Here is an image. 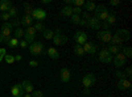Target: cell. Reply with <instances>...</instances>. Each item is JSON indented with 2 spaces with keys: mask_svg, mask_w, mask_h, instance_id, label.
Returning <instances> with one entry per match:
<instances>
[{
  "mask_svg": "<svg viewBox=\"0 0 132 97\" xmlns=\"http://www.w3.org/2000/svg\"><path fill=\"white\" fill-rule=\"evenodd\" d=\"M66 42H68V37L63 36L61 33V30L57 29V30H54V37H53V44L56 45V46H63Z\"/></svg>",
  "mask_w": 132,
  "mask_h": 97,
  "instance_id": "cell-1",
  "label": "cell"
},
{
  "mask_svg": "<svg viewBox=\"0 0 132 97\" xmlns=\"http://www.w3.org/2000/svg\"><path fill=\"white\" fill-rule=\"evenodd\" d=\"M29 51L32 55H41V54H44V45L41 44V42H32V44L29 45Z\"/></svg>",
  "mask_w": 132,
  "mask_h": 97,
  "instance_id": "cell-2",
  "label": "cell"
},
{
  "mask_svg": "<svg viewBox=\"0 0 132 97\" xmlns=\"http://www.w3.org/2000/svg\"><path fill=\"white\" fill-rule=\"evenodd\" d=\"M112 60H114V66L116 68H122L124 66V63H127V58L124 57L123 52H118L116 55L112 58Z\"/></svg>",
  "mask_w": 132,
  "mask_h": 97,
  "instance_id": "cell-3",
  "label": "cell"
},
{
  "mask_svg": "<svg viewBox=\"0 0 132 97\" xmlns=\"http://www.w3.org/2000/svg\"><path fill=\"white\" fill-rule=\"evenodd\" d=\"M96 37H98V39H101L102 42H104V44H110L111 37H112V33H111V30H99Z\"/></svg>",
  "mask_w": 132,
  "mask_h": 97,
  "instance_id": "cell-4",
  "label": "cell"
},
{
  "mask_svg": "<svg viewBox=\"0 0 132 97\" xmlns=\"http://www.w3.org/2000/svg\"><path fill=\"white\" fill-rule=\"evenodd\" d=\"M32 18L40 23V21L46 18V12L44 9H41V8H35V9H33V12H32Z\"/></svg>",
  "mask_w": 132,
  "mask_h": 97,
  "instance_id": "cell-5",
  "label": "cell"
},
{
  "mask_svg": "<svg viewBox=\"0 0 132 97\" xmlns=\"http://www.w3.org/2000/svg\"><path fill=\"white\" fill-rule=\"evenodd\" d=\"M95 75L94 73H87V75H85L83 76V79H82V84H83V88H90L91 85H94L95 84Z\"/></svg>",
  "mask_w": 132,
  "mask_h": 97,
  "instance_id": "cell-6",
  "label": "cell"
},
{
  "mask_svg": "<svg viewBox=\"0 0 132 97\" xmlns=\"http://www.w3.org/2000/svg\"><path fill=\"white\" fill-rule=\"evenodd\" d=\"M36 33H37V31L35 30L33 26L27 28V30H24V41L33 42V41H35V37H36Z\"/></svg>",
  "mask_w": 132,
  "mask_h": 97,
  "instance_id": "cell-7",
  "label": "cell"
},
{
  "mask_svg": "<svg viewBox=\"0 0 132 97\" xmlns=\"http://www.w3.org/2000/svg\"><path fill=\"white\" fill-rule=\"evenodd\" d=\"M60 78L62 83H69L71 80V72L68 67H62L60 71Z\"/></svg>",
  "mask_w": 132,
  "mask_h": 97,
  "instance_id": "cell-8",
  "label": "cell"
},
{
  "mask_svg": "<svg viewBox=\"0 0 132 97\" xmlns=\"http://www.w3.org/2000/svg\"><path fill=\"white\" fill-rule=\"evenodd\" d=\"M98 58H99V60H101L102 63H111L112 62V55L106 49H102V51L99 52Z\"/></svg>",
  "mask_w": 132,
  "mask_h": 97,
  "instance_id": "cell-9",
  "label": "cell"
},
{
  "mask_svg": "<svg viewBox=\"0 0 132 97\" xmlns=\"http://www.w3.org/2000/svg\"><path fill=\"white\" fill-rule=\"evenodd\" d=\"M86 26H89L90 29H94V30H101V28H102V23H101V21H99L98 18L91 17L89 21H86Z\"/></svg>",
  "mask_w": 132,
  "mask_h": 97,
  "instance_id": "cell-10",
  "label": "cell"
},
{
  "mask_svg": "<svg viewBox=\"0 0 132 97\" xmlns=\"http://www.w3.org/2000/svg\"><path fill=\"white\" fill-rule=\"evenodd\" d=\"M74 41L77 42V45H83L87 42V34L85 33V31H77V33L74 34Z\"/></svg>",
  "mask_w": 132,
  "mask_h": 97,
  "instance_id": "cell-11",
  "label": "cell"
},
{
  "mask_svg": "<svg viewBox=\"0 0 132 97\" xmlns=\"http://www.w3.org/2000/svg\"><path fill=\"white\" fill-rule=\"evenodd\" d=\"M11 94H12V97H24L25 92L21 87V84H15L11 89Z\"/></svg>",
  "mask_w": 132,
  "mask_h": 97,
  "instance_id": "cell-12",
  "label": "cell"
},
{
  "mask_svg": "<svg viewBox=\"0 0 132 97\" xmlns=\"http://www.w3.org/2000/svg\"><path fill=\"white\" fill-rule=\"evenodd\" d=\"M11 33H12V24L11 23H4L0 28V36L3 37H11Z\"/></svg>",
  "mask_w": 132,
  "mask_h": 97,
  "instance_id": "cell-13",
  "label": "cell"
},
{
  "mask_svg": "<svg viewBox=\"0 0 132 97\" xmlns=\"http://www.w3.org/2000/svg\"><path fill=\"white\" fill-rule=\"evenodd\" d=\"M118 88L120 91H129L131 87H132V84H131V80L129 79H123V80H119L118 81Z\"/></svg>",
  "mask_w": 132,
  "mask_h": 97,
  "instance_id": "cell-14",
  "label": "cell"
},
{
  "mask_svg": "<svg viewBox=\"0 0 132 97\" xmlns=\"http://www.w3.org/2000/svg\"><path fill=\"white\" fill-rule=\"evenodd\" d=\"M82 47H83L85 54H95L96 52V47H95V45L91 44V42H86V44L82 45Z\"/></svg>",
  "mask_w": 132,
  "mask_h": 97,
  "instance_id": "cell-15",
  "label": "cell"
},
{
  "mask_svg": "<svg viewBox=\"0 0 132 97\" xmlns=\"http://www.w3.org/2000/svg\"><path fill=\"white\" fill-rule=\"evenodd\" d=\"M115 34H116L120 39H122L123 42H126V41L129 39V31H128L127 29H119Z\"/></svg>",
  "mask_w": 132,
  "mask_h": 97,
  "instance_id": "cell-16",
  "label": "cell"
},
{
  "mask_svg": "<svg viewBox=\"0 0 132 97\" xmlns=\"http://www.w3.org/2000/svg\"><path fill=\"white\" fill-rule=\"evenodd\" d=\"M21 87H23L25 93H32L33 91H35V87H33V84L29 80H24L23 83H21Z\"/></svg>",
  "mask_w": 132,
  "mask_h": 97,
  "instance_id": "cell-17",
  "label": "cell"
},
{
  "mask_svg": "<svg viewBox=\"0 0 132 97\" xmlns=\"http://www.w3.org/2000/svg\"><path fill=\"white\" fill-rule=\"evenodd\" d=\"M60 13L63 16V17H70L73 15V7H69V5H65L61 8Z\"/></svg>",
  "mask_w": 132,
  "mask_h": 97,
  "instance_id": "cell-18",
  "label": "cell"
},
{
  "mask_svg": "<svg viewBox=\"0 0 132 97\" xmlns=\"http://www.w3.org/2000/svg\"><path fill=\"white\" fill-rule=\"evenodd\" d=\"M12 7V3L9 0H0V10L3 12H8V9Z\"/></svg>",
  "mask_w": 132,
  "mask_h": 97,
  "instance_id": "cell-19",
  "label": "cell"
},
{
  "mask_svg": "<svg viewBox=\"0 0 132 97\" xmlns=\"http://www.w3.org/2000/svg\"><path fill=\"white\" fill-rule=\"evenodd\" d=\"M48 55H49V58L50 59H58L60 58V52L57 51V49L56 47H49L48 49Z\"/></svg>",
  "mask_w": 132,
  "mask_h": 97,
  "instance_id": "cell-20",
  "label": "cell"
},
{
  "mask_svg": "<svg viewBox=\"0 0 132 97\" xmlns=\"http://www.w3.org/2000/svg\"><path fill=\"white\" fill-rule=\"evenodd\" d=\"M32 24H33V18H32V16L24 15L23 18H21V25H25L27 28H29V26H32Z\"/></svg>",
  "mask_w": 132,
  "mask_h": 97,
  "instance_id": "cell-21",
  "label": "cell"
},
{
  "mask_svg": "<svg viewBox=\"0 0 132 97\" xmlns=\"http://www.w3.org/2000/svg\"><path fill=\"white\" fill-rule=\"evenodd\" d=\"M85 9H86V12H91V10H95V8H96V4L94 3V2H85Z\"/></svg>",
  "mask_w": 132,
  "mask_h": 97,
  "instance_id": "cell-22",
  "label": "cell"
},
{
  "mask_svg": "<svg viewBox=\"0 0 132 97\" xmlns=\"http://www.w3.org/2000/svg\"><path fill=\"white\" fill-rule=\"evenodd\" d=\"M106 50H107L110 54H111V55H112V54H114V55H116L118 52H120V49H119V46H115V45H111V44L108 45V47H107Z\"/></svg>",
  "mask_w": 132,
  "mask_h": 97,
  "instance_id": "cell-23",
  "label": "cell"
},
{
  "mask_svg": "<svg viewBox=\"0 0 132 97\" xmlns=\"http://www.w3.org/2000/svg\"><path fill=\"white\" fill-rule=\"evenodd\" d=\"M42 36L45 39H53L54 37V30H50V29H45L42 31Z\"/></svg>",
  "mask_w": 132,
  "mask_h": 97,
  "instance_id": "cell-24",
  "label": "cell"
},
{
  "mask_svg": "<svg viewBox=\"0 0 132 97\" xmlns=\"http://www.w3.org/2000/svg\"><path fill=\"white\" fill-rule=\"evenodd\" d=\"M73 51L75 52V55H78V57H83L85 55V51H83V47L81 45H75L73 47Z\"/></svg>",
  "mask_w": 132,
  "mask_h": 97,
  "instance_id": "cell-25",
  "label": "cell"
},
{
  "mask_svg": "<svg viewBox=\"0 0 132 97\" xmlns=\"http://www.w3.org/2000/svg\"><path fill=\"white\" fill-rule=\"evenodd\" d=\"M108 15H110V12H108V10H104V12H102V13L96 15V16H95V18H98L99 21H101V23H102V21L104 23V21L107 20V17H108Z\"/></svg>",
  "mask_w": 132,
  "mask_h": 97,
  "instance_id": "cell-26",
  "label": "cell"
},
{
  "mask_svg": "<svg viewBox=\"0 0 132 97\" xmlns=\"http://www.w3.org/2000/svg\"><path fill=\"white\" fill-rule=\"evenodd\" d=\"M104 23H106V24H108L110 26H112V25L116 23V17H115V15H114V13H110V15H108V17H107V20L104 21Z\"/></svg>",
  "mask_w": 132,
  "mask_h": 97,
  "instance_id": "cell-27",
  "label": "cell"
},
{
  "mask_svg": "<svg viewBox=\"0 0 132 97\" xmlns=\"http://www.w3.org/2000/svg\"><path fill=\"white\" fill-rule=\"evenodd\" d=\"M21 37H24V30L20 29V28H17V29L13 31V38L19 39V38H21Z\"/></svg>",
  "mask_w": 132,
  "mask_h": 97,
  "instance_id": "cell-28",
  "label": "cell"
},
{
  "mask_svg": "<svg viewBox=\"0 0 132 97\" xmlns=\"http://www.w3.org/2000/svg\"><path fill=\"white\" fill-rule=\"evenodd\" d=\"M70 17H71V23H73L74 25H79V24H81V21H82L81 16H78V15H71Z\"/></svg>",
  "mask_w": 132,
  "mask_h": 97,
  "instance_id": "cell-29",
  "label": "cell"
},
{
  "mask_svg": "<svg viewBox=\"0 0 132 97\" xmlns=\"http://www.w3.org/2000/svg\"><path fill=\"white\" fill-rule=\"evenodd\" d=\"M7 45H8V47L15 49V47H17V46H19V39H16V38H13V37H12V38L9 39V42H8Z\"/></svg>",
  "mask_w": 132,
  "mask_h": 97,
  "instance_id": "cell-30",
  "label": "cell"
},
{
  "mask_svg": "<svg viewBox=\"0 0 132 97\" xmlns=\"http://www.w3.org/2000/svg\"><path fill=\"white\" fill-rule=\"evenodd\" d=\"M122 50H123V54H124V57H126V58H132V49H131L129 46L123 47Z\"/></svg>",
  "mask_w": 132,
  "mask_h": 97,
  "instance_id": "cell-31",
  "label": "cell"
},
{
  "mask_svg": "<svg viewBox=\"0 0 132 97\" xmlns=\"http://www.w3.org/2000/svg\"><path fill=\"white\" fill-rule=\"evenodd\" d=\"M24 8H25V15H28V16H32V12H33V8L30 4H28V3H25L24 4Z\"/></svg>",
  "mask_w": 132,
  "mask_h": 97,
  "instance_id": "cell-32",
  "label": "cell"
},
{
  "mask_svg": "<svg viewBox=\"0 0 132 97\" xmlns=\"http://www.w3.org/2000/svg\"><path fill=\"white\" fill-rule=\"evenodd\" d=\"M33 28H35L36 31H44V30H45V26H44V24H42V23H38V21H37L35 25H33Z\"/></svg>",
  "mask_w": 132,
  "mask_h": 97,
  "instance_id": "cell-33",
  "label": "cell"
},
{
  "mask_svg": "<svg viewBox=\"0 0 132 97\" xmlns=\"http://www.w3.org/2000/svg\"><path fill=\"white\" fill-rule=\"evenodd\" d=\"M8 13H9V16L11 17H17V8L16 7H11L9 9H8Z\"/></svg>",
  "mask_w": 132,
  "mask_h": 97,
  "instance_id": "cell-34",
  "label": "cell"
},
{
  "mask_svg": "<svg viewBox=\"0 0 132 97\" xmlns=\"http://www.w3.org/2000/svg\"><path fill=\"white\" fill-rule=\"evenodd\" d=\"M104 10H107V9H106V7H104L103 4L96 5V8H95V10H94V12H95V16L99 15V13H102V12H104Z\"/></svg>",
  "mask_w": 132,
  "mask_h": 97,
  "instance_id": "cell-35",
  "label": "cell"
},
{
  "mask_svg": "<svg viewBox=\"0 0 132 97\" xmlns=\"http://www.w3.org/2000/svg\"><path fill=\"white\" fill-rule=\"evenodd\" d=\"M114 73H115V76H116V78H118L119 80L127 79V78H126V73H124V72H122V71H119V70H118V71H115Z\"/></svg>",
  "mask_w": 132,
  "mask_h": 97,
  "instance_id": "cell-36",
  "label": "cell"
},
{
  "mask_svg": "<svg viewBox=\"0 0 132 97\" xmlns=\"http://www.w3.org/2000/svg\"><path fill=\"white\" fill-rule=\"evenodd\" d=\"M4 60H5L8 64H12V63H15V57H13V55H9V54H8V55L4 57Z\"/></svg>",
  "mask_w": 132,
  "mask_h": 97,
  "instance_id": "cell-37",
  "label": "cell"
},
{
  "mask_svg": "<svg viewBox=\"0 0 132 97\" xmlns=\"http://www.w3.org/2000/svg\"><path fill=\"white\" fill-rule=\"evenodd\" d=\"M0 17H2V20H4L5 23H8V20L11 18V16H9V13H8V12H3L2 15H0Z\"/></svg>",
  "mask_w": 132,
  "mask_h": 97,
  "instance_id": "cell-38",
  "label": "cell"
},
{
  "mask_svg": "<svg viewBox=\"0 0 132 97\" xmlns=\"http://www.w3.org/2000/svg\"><path fill=\"white\" fill-rule=\"evenodd\" d=\"M30 94H32V97H44V93L41 91H33Z\"/></svg>",
  "mask_w": 132,
  "mask_h": 97,
  "instance_id": "cell-39",
  "label": "cell"
},
{
  "mask_svg": "<svg viewBox=\"0 0 132 97\" xmlns=\"http://www.w3.org/2000/svg\"><path fill=\"white\" fill-rule=\"evenodd\" d=\"M73 5H75V7H82V5H85V0H74V3H73Z\"/></svg>",
  "mask_w": 132,
  "mask_h": 97,
  "instance_id": "cell-40",
  "label": "cell"
},
{
  "mask_svg": "<svg viewBox=\"0 0 132 97\" xmlns=\"http://www.w3.org/2000/svg\"><path fill=\"white\" fill-rule=\"evenodd\" d=\"M132 76V66H128L126 68V78H131Z\"/></svg>",
  "mask_w": 132,
  "mask_h": 97,
  "instance_id": "cell-41",
  "label": "cell"
},
{
  "mask_svg": "<svg viewBox=\"0 0 132 97\" xmlns=\"http://www.w3.org/2000/svg\"><path fill=\"white\" fill-rule=\"evenodd\" d=\"M82 13V8H79V7H74L73 8V15H81Z\"/></svg>",
  "mask_w": 132,
  "mask_h": 97,
  "instance_id": "cell-42",
  "label": "cell"
},
{
  "mask_svg": "<svg viewBox=\"0 0 132 97\" xmlns=\"http://www.w3.org/2000/svg\"><path fill=\"white\" fill-rule=\"evenodd\" d=\"M90 18H91V16H90V13H89V12H83V13H82V20L89 21Z\"/></svg>",
  "mask_w": 132,
  "mask_h": 97,
  "instance_id": "cell-43",
  "label": "cell"
},
{
  "mask_svg": "<svg viewBox=\"0 0 132 97\" xmlns=\"http://www.w3.org/2000/svg\"><path fill=\"white\" fill-rule=\"evenodd\" d=\"M19 46L23 47V49H27V47H28V42L24 41V39H23V41H19Z\"/></svg>",
  "mask_w": 132,
  "mask_h": 97,
  "instance_id": "cell-44",
  "label": "cell"
},
{
  "mask_svg": "<svg viewBox=\"0 0 132 97\" xmlns=\"http://www.w3.org/2000/svg\"><path fill=\"white\" fill-rule=\"evenodd\" d=\"M7 55V52H5V49H0V62H2L4 59V57Z\"/></svg>",
  "mask_w": 132,
  "mask_h": 97,
  "instance_id": "cell-45",
  "label": "cell"
},
{
  "mask_svg": "<svg viewBox=\"0 0 132 97\" xmlns=\"http://www.w3.org/2000/svg\"><path fill=\"white\" fill-rule=\"evenodd\" d=\"M119 4H120V0H111V2H110V5H112V7H116Z\"/></svg>",
  "mask_w": 132,
  "mask_h": 97,
  "instance_id": "cell-46",
  "label": "cell"
},
{
  "mask_svg": "<svg viewBox=\"0 0 132 97\" xmlns=\"http://www.w3.org/2000/svg\"><path fill=\"white\" fill-rule=\"evenodd\" d=\"M29 66H30V67H37V66H38V62H36V60H30V62H29Z\"/></svg>",
  "mask_w": 132,
  "mask_h": 97,
  "instance_id": "cell-47",
  "label": "cell"
},
{
  "mask_svg": "<svg viewBox=\"0 0 132 97\" xmlns=\"http://www.w3.org/2000/svg\"><path fill=\"white\" fill-rule=\"evenodd\" d=\"M20 25H21V20H16L12 24V26H16V28H20Z\"/></svg>",
  "mask_w": 132,
  "mask_h": 97,
  "instance_id": "cell-48",
  "label": "cell"
},
{
  "mask_svg": "<svg viewBox=\"0 0 132 97\" xmlns=\"http://www.w3.org/2000/svg\"><path fill=\"white\" fill-rule=\"evenodd\" d=\"M83 94H90V88H83Z\"/></svg>",
  "mask_w": 132,
  "mask_h": 97,
  "instance_id": "cell-49",
  "label": "cell"
},
{
  "mask_svg": "<svg viewBox=\"0 0 132 97\" xmlns=\"http://www.w3.org/2000/svg\"><path fill=\"white\" fill-rule=\"evenodd\" d=\"M21 59H23V57H21V55H15V62H20Z\"/></svg>",
  "mask_w": 132,
  "mask_h": 97,
  "instance_id": "cell-50",
  "label": "cell"
},
{
  "mask_svg": "<svg viewBox=\"0 0 132 97\" xmlns=\"http://www.w3.org/2000/svg\"><path fill=\"white\" fill-rule=\"evenodd\" d=\"M79 25H81V26H86V21H85V20H82Z\"/></svg>",
  "mask_w": 132,
  "mask_h": 97,
  "instance_id": "cell-51",
  "label": "cell"
},
{
  "mask_svg": "<svg viewBox=\"0 0 132 97\" xmlns=\"http://www.w3.org/2000/svg\"><path fill=\"white\" fill-rule=\"evenodd\" d=\"M50 0H42V4H49Z\"/></svg>",
  "mask_w": 132,
  "mask_h": 97,
  "instance_id": "cell-52",
  "label": "cell"
},
{
  "mask_svg": "<svg viewBox=\"0 0 132 97\" xmlns=\"http://www.w3.org/2000/svg\"><path fill=\"white\" fill-rule=\"evenodd\" d=\"M24 97H32V94H30V93H25Z\"/></svg>",
  "mask_w": 132,
  "mask_h": 97,
  "instance_id": "cell-53",
  "label": "cell"
},
{
  "mask_svg": "<svg viewBox=\"0 0 132 97\" xmlns=\"http://www.w3.org/2000/svg\"><path fill=\"white\" fill-rule=\"evenodd\" d=\"M11 97H12V96H11Z\"/></svg>",
  "mask_w": 132,
  "mask_h": 97,
  "instance_id": "cell-54",
  "label": "cell"
}]
</instances>
